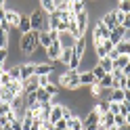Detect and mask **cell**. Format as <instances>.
Wrapping results in <instances>:
<instances>
[{
    "mask_svg": "<svg viewBox=\"0 0 130 130\" xmlns=\"http://www.w3.org/2000/svg\"><path fill=\"white\" fill-rule=\"evenodd\" d=\"M38 36H40V31H27V34H23V36H21V42H19L21 53H25V55H31V53H34L36 48L40 46V44H38Z\"/></svg>",
    "mask_w": 130,
    "mask_h": 130,
    "instance_id": "obj_1",
    "label": "cell"
},
{
    "mask_svg": "<svg viewBox=\"0 0 130 130\" xmlns=\"http://www.w3.org/2000/svg\"><path fill=\"white\" fill-rule=\"evenodd\" d=\"M29 23H31V31H48V17L42 13V9L29 15Z\"/></svg>",
    "mask_w": 130,
    "mask_h": 130,
    "instance_id": "obj_2",
    "label": "cell"
},
{
    "mask_svg": "<svg viewBox=\"0 0 130 130\" xmlns=\"http://www.w3.org/2000/svg\"><path fill=\"white\" fill-rule=\"evenodd\" d=\"M78 76H80V71H71V69L63 71V74H61V78H59V86H63V88H69V90H76V88L80 86V80H78Z\"/></svg>",
    "mask_w": 130,
    "mask_h": 130,
    "instance_id": "obj_3",
    "label": "cell"
},
{
    "mask_svg": "<svg viewBox=\"0 0 130 130\" xmlns=\"http://www.w3.org/2000/svg\"><path fill=\"white\" fill-rule=\"evenodd\" d=\"M57 40H59V31H51V29H48V31H40V36H38V44L46 51V48L51 46L53 42H57Z\"/></svg>",
    "mask_w": 130,
    "mask_h": 130,
    "instance_id": "obj_4",
    "label": "cell"
},
{
    "mask_svg": "<svg viewBox=\"0 0 130 130\" xmlns=\"http://www.w3.org/2000/svg\"><path fill=\"white\" fill-rule=\"evenodd\" d=\"M82 122H84V130H92V128L99 126V122H101V113L92 107L90 111H88V116H86Z\"/></svg>",
    "mask_w": 130,
    "mask_h": 130,
    "instance_id": "obj_5",
    "label": "cell"
},
{
    "mask_svg": "<svg viewBox=\"0 0 130 130\" xmlns=\"http://www.w3.org/2000/svg\"><path fill=\"white\" fill-rule=\"evenodd\" d=\"M109 34H111V31H109V29L99 21V23H96V27H94V31H92V38H94L92 42H94V44H99V42H103V40H109Z\"/></svg>",
    "mask_w": 130,
    "mask_h": 130,
    "instance_id": "obj_6",
    "label": "cell"
},
{
    "mask_svg": "<svg viewBox=\"0 0 130 130\" xmlns=\"http://www.w3.org/2000/svg\"><path fill=\"white\" fill-rule=\"evenodd\" d=\"M61 53H63V48H61V44H59V40L53 42L51 46L46 48V57L51 59V63H57V61H59V59H61Z\"/></svg>",
    "mask_w": 130,
    "mask_h": 130,
    "instance_id": "obj_7",
    "label": "cell"
},
{
    "mask_svg": "<svg viewBox=\"0 0 130 130\" xmlns=\"http://www.w3.org/2000/svg\"><path fill=\"white\" fill-rule=\"evenodd\" d=\"M101 23L105 27H107L109 31H113L120 23H118V15H116V11H111V13H107V15H103V19H101Z\"/></svg>",
    "mask_w": 130,
    "mask_h": 130,
    "instance_id": "obj_8",
    "label": "cell"
},
{
    "mask_svg": "<svg viewBox=\"0 0 130 130\" xmlns=\"http://www.w3.org/2000/svg\"><path fill=\"white\" fill-rule=\"evenodd\" d=\"M76 42H78V40L71 36L69 31H65V34H59V44H61L63 51H67V48H74V46H76Z\"/></svg>",
    "mask_w": 130,
    "mask_h": 130,
    "instance_id": "obj_9",
    "label": "cell"
},
{
    "mask_svg": "<svg viewBox=\"0 0 130 130\" xmlns=\"http://www.w3.org/2000/svg\"><path fill=\"white\" fill-rule=\"evenodd\" d=\"M78 80H80V86H84V88H90L92 84H96V80H94V76H92L90 69H88V71H80Z\"/></svg>",
    "mask_w": 130,
    "mask_h": 130,
    "instance_id": "obj_10",
    "label": "cell"
},
{
    "mask_svg": "<svg viewBox=\"0 0 130 130\" xmlns=\"http://www.w3.org/2000/svg\"><path fill=\"white\" fill-rule=\"evenodd\" d=\"M124 34H126V29L122 27V25H118V27H116V29H113L111 34H109V42H111L113 46H118V44L122 42V40H124Z\"/></svg>",
    "mask_w": 130,
    "mask_h": 130,
    "instance_id": "obj_11",
    "label": "cell"
},
{
    "mask_svg": "<svg viewBox=\"0 0 130 130\" xmlns=\"http://www.w3.org/2000/svg\"><path fill=\"white\" fill-rule=\"evenodd\" d=\"M74 57H78V59H84V57H86V38H80L78 42H76Z\"/></svg>",
    "mask_w": 130,
    "mask_h": 130,
    "instance_id": "obj_12",
    "label": "cell"
},
{
    "mask_svg": "<svg viewBox=\"0 0 130 130\" xmlns=\"http://www.w3.org/2000/svg\"><path fill=\"white\" fill-rule=\"evenodd\" d=\"M51 74H53V65L51 63L34 65V76H51Z\"/></svg>",
    "mask_w": 130,
    "mask_h": 130,
    "instance_id": "obj_13",
    "label": "cell"
},
{
    "mask_svg": "<svg viewBox=\"0 0 130 130\" xmlns=\"http://www.w3.org/2000/svg\"><path fill=\"white\" fill-rule=\"evenodd\" d=\"M59 120H63V105H53V111H51V118H48V122L55 126Z\"/></svg>",
    "mask_w": 130,
    "mask_h": 130,
    "instance_id": "obj_14",
    "label": "cell"
},
{
    "mask_svg": "<svg viewBox=\"0 0 130 130\" xmlns=\"http://www.w3.org/2000/svg\"><path fill=\"white\" fill-rule=\"evenodd\" d=\"M4 19H6V23H9L11 27H19V19H21V15H19V13H15V11H6V13H4Z\"/></svg>",
    "mask_w": 130,
    "mask_h": 130,
    "instance_id": "obj_15",
    "label": "cell"
},
{
    "mask_svg": "<svg viewBox=\"0 0 130 130\" xmlns=\"http://www.w3.org/2000/svg\"><path fill=\"white\" fill-rule=\"evenodd\" d=\"M19 34H27V31H31V23H29V15H21V19H19Z\"/></svg>",
    "mask_w": 130,
    "mask_h": 130,
    "instance_id": "obj_16",
    "label": "cell"
},
{
    "mask_svg": "<svg viewBox=\"0 0 130 130\" xmlns=\"http://www.w3.org/2000/svg\"><path fill=\"white\" fill-rule=\"evenodd\" d=\"M96 65H99L105 74H111V71H113V61L109 59V57H103V59H99V63H96Z\"/></svg>",
    "mask_w": 130,
    "mask_h": 130,
    "instance_id": "obj_17",
    "label": "cell"
},
{
    "mask_svg": "<svg viewBox=\"0 0 130 130\" xmlns=\"http://www.w3.org/2000/svg\"><path fill=\"white\" fill-rule=\"evenodd\" d=\"M67 128H69V130H84V122H82V118L74 116V118L67 122Z\"/></svg>",
    "mask_w": 130,
    "mask_h": 130,
    "instance_id": "obj_18",
    "label": "cell"
},
{
    "mask_svg": "<svg viewBox=\"0 0 130 130\" xmlns=\"http://www.w3.org/2000/svg\"><path fill=\"white\" fill-rule=\"evenodd\" d=\"M34 76V63H25V65H21V82L23 80H27Z\"/></svg>",
    "mask_w": 130,
    "mask_h": 130,
    "instance_id": "obj_19",
    "label": "cell"
},
{
    "mask_svg": "<svg viewBox=\"0 0 130 130\" xmlns=\"http://www.w3.org/2000/svg\"><path fill=\"white\" fill-rule=\"evenodd\" d=\"M42 13L44 15H53L55 11H57V6H55V0H42Z\"/></svg>",
    "mask_w": 130,
    "mask_h": 130,
    "instance_id": "obj_20",
    "label": "cell"
},
{
    "mask_svg": "<svg viewBox=\"0 0 130 130\" xmlns=\"http://www.w3.org/2000/svg\"><path fill=\"white\" fill-rule=\"evenodd\" d=\"M109 101L111 103H124V90L118 88V90H109Z\"/></svg>",
    "mask_w": 130,
    "mask_h": 130,
    "instance_id": "obj_21",
    "label": "cell"
},
{
    "mask_svg": "<svg viewBox=\"0 0 130 130\" xmlns=\"http://www.w3.org/2000/svg\"><path fill=\"white\" fill-rule=\"evenodd\" d=\"M86 11V2L84 0H76V2H71V13L74 15H80V13H84Z\"/></svg>",
    "mask_w": 130,
    "mask_h": 130,
    "instance_id": "obj_22",
    "label": "cell"
},
{
    "mask_svg": "<svg viewBox=\"0 0 130 130\" xmlns=\"http://www.w3.org/2000/svg\"><path fill=\"white\" fill-rule=\"evenodd\" d=\"M55 6L59 13H67L71 11V2H67V0H55Z\"/></svg>",
    "mask_w": 130,
    "mask_h": 130,
    "instance_id": "obj_23",
    "label": "cell"
},
{
    "mask_svg": "<svg viewBox=\"0 0 130 130\" xmlns=\"http://www.w3.org/2000/svg\"><path fill=\"white\" fill-rule=\"evenodd\" d=\"M126 65H128V57H118V59H113V69L122 71Z\"/></svg>",
    "mask_w": 130,
    "mask_h": 130,
    "instance_id": "obj_24",
    "label": "cell"
},
{
    "mask_svg": "<svg viewBox=\"0 0 130 130\" xmlns=\"http://www.w3.org/2000/svg\"><path fill=\"white\" fill-rule=\"evenodd\" d=\"M9 76H11L13 82H21V67H19V65L11 67V69H9Z\"/></svg>",
    "mask_w": 130,
    "mask_h": 130,
    "instance_id": "obj_25",
    "label": "cell"
},
{
    "mask_svg": "<svg viewBox=\"0 0 130 130\" xmlns=\"http://www.w3.org/2000/svg\"><path fill=\"white\" fill-rule=\"evenodd\" d=\"M71 57H74V48H67V51H63V53H61V59H59V63H63V65H69Z\"/></svg>",
    "mask_w": 130,
    "mask_h": 130,
    "instance_id": "obj_26",
    "label": "cell"
},
{
    "mask_svg": "<svg viewBox=\"0 0 130 130\" xmlns=\"http://www.w3.org/2000/svg\"><path fill=\"white\" fill-rule=\"evenodd\" d=\"M36 101L38 103H48V101H51V96L46 94L44 88H38V90H36Z\"/></svg>",
    "mask_w": 130,
    "mask_h": 130,
    "instance_id": "obj_27",
    "label": "cell"
},
{
    "mask_svg": "<svg viewBox=\"0 0 130 130\" xmlns=\"http://www.w3.org/2000/svg\"><path fill=\"white\" fill-rule=\"evenodd\" d=\"M44 90H46V94L51 96V99H55V96L59 94V86H57L55 82H51V84H48V86H44Z\"/></svg>",
    "mask_w": 130,
    "mask_h": 130,
    "instance_id": "obj_28",
    "label": "cell"
},
{
    "mask_svg": "<svg viewBox=\"0 0 130 130\" xmlns=\"http://www.w3.org/2000/svg\"><path fill=\"white\" fill-rule=\"evenodd\" d=\"M11 82H13V80H11V76H9V71H2V76H0V86H2V88H9L11 86Z\"/></svg>",
    "mask_w": 130,
    "mask_h": 130,
    "instance_id": "obj_29",
    "label": "cell"
},
{
    "mask_svg": "<svg viewBox=\"0 0 130 130\" xmlns=\"http://www.w3.org/2000/svg\"><path fill=\"white\" fill-rule=\"evenodd\" d=\"M118 6H120L118 13H122V15H130V0H122Z\"/></svg>",
    "mask_w": 130,
    "mask_h": 130,
    "instance_id": "obj_30",
    "label": "cell"
},
{
    "mask_svg": "<svg viewBox=\"0 0 130 130\" xmlns=\"http://www.w3.org/2000/svg\"><path fill=\"white\" fill-rule=\"evenodd\" d=\"M90 71H92V76H94V80H96V82H101V80L105 78V71L99 67V65H94V67H92Z\"/></svg>",
    "mask_w": 130,
    "mask_h": 130,
    "instance_id": "obj_31",
    "label": "cell"
},
{
    "mask_svg": "<svg viewBox=\"0 0 130 130\" xmlns=\"http://www.w3.org/2000/svg\"><path fill=\"white\" fill-rule=\"evenodd\" d=\"M2 48H9V34L0 29V51Z\"/></svg>",
    "mask_w": 130,
    "mask_h": 130,
    "instance_id": "obj_32",
    "label": "cell"
},
{
    "mask_svg": "<svg viewBox=\"0 0 130 130\" xmlns=\"http://www.w3.org/2000/svg\"><path fill=\"white\" fill-rule=\"evenodd\" d=\"M109 113L111 116H120V103H111L109 101Z\"/></svg>",
    "mask_w": 130,
    "mask_h": 130,
    "instance_id": "obj_33",
    "label": "cell"
},
{
    "mask_svg": "<svg viewBox=\"0 0 130 130\" xmlns=\"http://www.w3.org/2000/svg\"><path fill=\"white\" fill-rule=\"evenodd\" d=\"M6 59H9V48H2V51H0V69H2V65L6 63Z\"/></svg>",
    "mask_w": 130,
    "mask_h": 130,
    "instance_id": "obj_34",
    "label": "cell"
},
{
    "mask_svg": "<svg viewBox=\"0 0 130 130\" xmlns=\"http://www.w3.org/2000/svg\"><path fill=\"white\" fill-rule=\"evenodd\" d=\"M71 118H74V111H71L69 107H65V105H63V120H65V122H69Z\"/></svg>",
    "mask_w": 130,
    "mask_h": 130,
    "instance_id": "obj_35",
    "label": "cell"
},
{
    "mask_svg": "<svg viewBox=\"0 0 130 130\" xmlns=\"http://www.w3.org/2000/svg\"><path fill=\"white\" fill-rule=\"evenodd\" d=\"M128 113H130V105L128 103H120V116H128Z\"/></svg>",
    "mask_w": 130,
    "mask_h": 130,
    "instance_id": "obj_36",
    "label": "cell"
},
{
    "mask_svg": "<svg viewBox=\"0 0 130 130\" xmlns=\"http://www.w3.org/2000/svg\"><path fill=\"white\" fill-rule=\"evenodd\" d=\"M11 113V103H0V116Z\"/></svg>",
    "mask_w": 130,
    "mask_h": 130,
    "instance_id": "obj_37",
    "label": "cell"
},
{
    "mask_svg": "<svg viewBox=\"0 0 130 130\" xmlns=\"http://www.w3.org/2000/svg\"><path fill=\"white\" fill-rule=\"evenodd\" d=\"M124 29H130V15H124V19H122V23H120Z\"/></svg>",
    "mask_w": 130,
    "mask_h": 130,
    "instance_id": "obj_38",
    "label": "cell"
},
{
    "mask_svg": "<svg viewBox=\"0 0 130 130\" xmlns=\"http://www.w3.org/2000/svg\"><path fill=\"white\" fill-rule=\"evenodd\" d=\"M11 130H23V126H21V118H17V120L11 124Z\"/></svg>",
    "mask_w": 130,
    "mask_h": 130,
    "instance_id": "obj_39",
    "label": "cell"
},
{
    "mask_svg": "<svg viewBox=\"0 0 130 130\" xmlns=\"http://www.w3.org/2000/svg\"><path fill=\"white\" fill-rule=\"evenodd\" d=\"M65 128H67V122H65V120H59L55 124V130H65Z\"/></svg>",
    "mask_w": 130,
    "mask_h": 130,
    "instance_id": "obj_40",
    "label": "cell"
},
{
    "mask_svg": "<svg viewBox=\"0 0 130 130\" xmlns=\"http://www.w3.org/2000/svg\"><path fill=\"white\" fill-rule=\"evenodd\" d=\"M122 74H124L126 78H130V63L126 65V67H124V69H122Z\"/></svg>",
    "mask_w": 130,
    "mask_h": 130,
    "instance_id": "obj_41",
    "label": "cell"
},
{
    "mask_svg": "<svg viewBox=\"0 0 130 130\" xmlns=\"http://www.w3.org/2000/svg\"><path fill=\"white\" fill-rule=\"evenodd\" d=\"M124 103L130 105V90H124Z\"/></svg>",
    "mask_w": 130,
    "mask_h": 130,
    "instance_id": "obj_42",
    "label": "cell"
},
{
    "mask_svg": "<svg viewBox=\"0 0 130 130\" xmlns=\"http://www.w3.org/2000/svg\"><path fill=\"white\" fill-rule=\"evenodd\" d=\"M4 13H6V9H2V11H0V21H4Z\"/></svg>",
    "mask_w": 130,
    "mask_h": 130,
    "instance_id": "obj_43",
    "label": "cell"
},
{
    "mask_svg": "<svg viewBox=\"0 0 130 130\" xmlns=\"http://www.w3.org/2000/svg\"><path fill=\"white\" fill-rule=\"evenodd\" d=\"M118 130H130V126H120Z\"/></svg>",
    "mask_w": 130,
    "mask_h": 130,
    "instance_id": "obj_44",
    "label": "cell"
},
{
    "mask_svg": "<svg viewBox=\"0 0 130 130\" xmlns=\"http://www.w3.org/2000/svg\"><path fill=\"white\" fill-rule=\"evenodd\" d=\"M2 9H4V2H0V11H2Z\"/></svg>",
    "mask_w": 130,
    "mask_h": 130,
    "instance_id": "obj_45",
    "label": "cell"
},
{
    "mask_svg": "<svg viewBox=\"0 0 130 130\" xmlns=\"http://www.w3.org/2000/svg\"><path fill=\"white\" fill-rule=\"evenodd\" d=\"M2 71H4V69H0V76H2Z\"/></svg>",
    "mask_w": 130,
    "mask_h": 130,
    "instance_id": "obj_46",
    "label": "cell"
},
{
    "mask_svg": "<svg viewBox=\"0 0 130 130\" xmlns=\"http://www.w3.org/2000/svg\"><path fill=\"white\" fill-rule=\"evenodd\" d=\"M65 130H69V128H65Z\"/></svg>",
    "mask_w": 130,
    "mask_h": 130,
    "instance_id": "obj_47",
    "label": "cell"
}]
</instances>
